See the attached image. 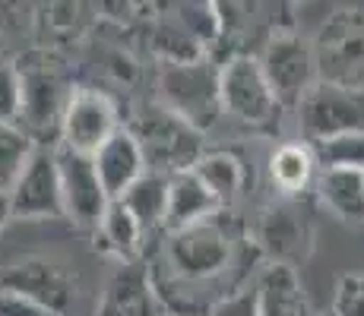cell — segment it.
Wrapping results in <instances>:
<instances>
[{
	"mask_svg": "<svg viewBox=\"0 0 364 316\" xmlns=\"http://www.w3.org/2000/svg\"><path fill=\"white\" fill-rule=\"evenodd\" d=\"M235 263V234L222 215L171 231L165 237V266L178 282H215Z\"/></svg>",
	"mask_w": 364,
	"mask_h": 316,
	"instance_id": "obj_1",
	"label": "cell"
},
{
	"mask_svg": "<svg viewBox=\"0 0 364 316\" xmlns=\"http://www.w3.org/2000/svg\"><path fill=\"white\" fill-rule=\"evenodd\" d=\"M311 51L317 63V82L364 92V10H333L320 23Z\"/></svg>",
	"mask_w": 364,
	"mask_h": 316,
	"instance_id": "obj_2",
	"label": "cell"
},
{
	"mask_svg": "<svg viewBox=\"0 0 364 316\" xmlns=\"http://www.w3.org/2000/svg\"><path fill=\"white\" fill-rule=\"evenodd\" d=\"M127 130L133 133V139H136L149 174L174 178V174L193 171L197 161L206 156V149H203V133L193 130L191 124H184L178 114L165 111L162 104H156V108H149L146 114H139Z\"/></svg>",
	"mask_w": 364,
	"mask_h": 316,
	"instance_id": "obj_3",
	"label": "cell"
},
{
	"mask_svg": "<svg viewBox=\"0 0 364 316\" xmlns=\"http://www.w3.org/2000/svg\"><path fill=\"white\" fill-rule=\"evenodd\" d=\"M159 95L162 108L178 114L193 130L206 133L222 117V95H219V63L203 54L197 60L165 63L159 76Z\"/></svg>",
	"mask_w": 364,
	"mask_h": 316,
	"instance_id": "obj_4",
	"label": "cell"
},
{
	"mask_svg": "<svg viewBox=\"0 0 364 316\" xmlns=\"http://www.w3.org/2000/svg\"><path fill=\"white\" fill-rule=\"evenodd\" d=\"M219 95L222 114L235 117L244 126H272L282 114V104L272 95L266 82L260 60L254 54H232L225 63H219Z\"/></svg>",
	"mask_w": 364,
	"mask_h": 316,
	"instance_id": "obj_5",
	"label": "cell"
},
{
	"mask_svg": "<svg viewBox=\"0 0 364 316\" xmlns=\"http://www.w3.org/2000/svg\"><path fill=\"white\" fill-rule=\"evenodd\" d=\"M117 130H121V114L108 95L89 86L70 89L64 117H60L58 146L92 158Z\"/></svg>",
	"mask_w": 364,
	"mask_h": 316,
	"instance_id": "obj_6",
	"label": "cell"
},
{
	"mask_svg": "<svg viewBox=\"0 0 364 316\" xmlns=\"http://www.w3.org/2000/svg\"><path fill=\"white\" fill-rule=\"evenodd\" d=\"M260 70L269 82L272 95L282 108H298V102L317 82V63L314 51L295 32H272L260 51Z\"/></svg>",
	"mask_w": 364,
	"mask_h": 316,
	"instance_id": "obj_7",
	"label": "cell"
},
{
	"mask_svg": "<svg viewBox=\"0 0 364 316\" xmlns=\"http://www.w3.org/2000/svg\"><path fill=\"white\" fill-rule=\"evenodd\" d=\"M298 126L304 146H317L342 133H364V92L314 82L298 102Z\"/></svg>",
	"mask_w": 364,
	"mask_h": 316,
	"instance_id": "obj_8",
	"label": "cell"
},
{
	"mask_svg": "<svg viewBox=\"0 0 364 316\" xmlns=\"http://www.w3.org/2000/svg\"><path fill=\"white\" fill-rule=\"evenodd\" d=\"M19 80H23V114H19V130L29 133L32 143L41 146L45 133H58L60 136V117H64V104L70 89L60 80L58 67L48 60L32 63L19 60Z\"/></svg>",
	"mask_w": 364,
	"mask_h": 316,
	"instance_id": "obj_9",
	"label": "cell"
},
{
	"mask_svg": "<svg viewBox=\"0 0 364 316\" xmlns=\"http://www.w3.org/2000/svg\"><path fill=\"white\" fill-rule=\"evenodd\" d=\"M54 161H58L60 178V200H64V219L76 228L92 231L102 224V215L108 209V193L102 190V180L95 174V165L89 156L70 152L64 146H54Z\"/></svg>",
	"mask_w": 364,
	"mask_h": 316,
	"instance_id": "obj_10",
	"label": "cell"
},
{
	"mask_svg": "<svg viewBox=\"0 0 364 316\" xmlns=\"http://www.w3.org/2000/svg\"><path fill=\"white\" fill-rule=\"evenodd\" d=\"M10 212L13 219L41 222V219H60L64 215V200H60V178L54 149H38L26 161L23 174L10 190Z\"/></svg>",
	"mask_w": 364,
	"mask_h": 316,
	"instance_id": "obj_11",
	"label": "cell"
},
{
	"mask_svg": "<svg viewBox=\"0 0 364 316\" xmlns=\"http://www.w3.org/2000/svg\"><path fill=\"white\" fill-rule=\"evenodd\" d=\"M0 291H16L60 316H67L70 304H73V278L45 256L13 259L0 272Z\"/></svg>",
	"mask_w": 364,
	"mask_h": 316,
	"instance_id": "obj_12",
	"label": "cell"
},
{
	"mask_svg": "<svg viewBox=\"0 0 364 316\" xmlns=\"http://www.w3.org/2000/svg\"><path fill=\"white\" fill-rule=\"evenodd\" d=\"M95 316H162V298L143 259L114 266Z\"/></svg>",
	"mask_w": 364,
	"mask_h": 316,
	"instance_id": "obj_13",
	"label": "cell"
},
{
	"mask_svg": "<svg viewBox=\"0 0 364 316\" xmlns=\"http://www.w3.org/2000/svg\"><path fill=\"white\" fill-rule=\"evenodd\" d=\"M257 241L266 250L269 263H282L295 269L298 259L307 256L311 231H307V222L298 215L295 206L279 202V206H269L263 212L260 228H257Z\"/></svg>",
	"mask_w": 364,
	"mask_h": 316,
	"instance_id": "obj_14",
	"label": "cell"
},
{
	"mask_svg": "<svg viewBox=\"0 0 364 316\" xmlns=\"http://www.w3.org/2000/svg\"><path fill=\"white\" fill-rule=\"evenodd\" d=\"M92 165H95V174H99V180H102V190L108 193V200H121V196L146 174L143 152H139L136 139H133V133L127 126H121V130L95 152Z\"/></svg>",
	"mask_w": 364,
	"mask_h": 316,
	"instance_id": "obj_15",
	"label": "cell"
},
{
	"mask_svg": "<svg viewBox=\"0 0 364 316\" xmlns=\"http://www.w3.org/2000/svg\"><path fill=\"white\" fill-rule=\"evenodd\" d=\"M257 316H314L298 269L282 263H266L254 285Z\"/></svg>",
	"mask_w": 364,
	"mask_h": 316,
	"instance_id": "obj_16",
	"label": "cell"
},
{
	"mask_svg": "<svg viewBox=\"0 0 364 316\" xmlns=\"http://www.w3.org/2000/svg\"><path fill=\"white\" fill-rule=\"evenodd\" d=\"M213 215H222V206L213 200L203 180L193 171L168 178V206H165V231L191 228L197 222H206Z\"/></svg>",
	"mask_w": 364,
	"mask_h": 316,
	"instance_id": "obj_17",
	"label": "cell"
},
{
	"mask_svg": "<svg viewBox=\"0 0 364 316\" xmlns=\"http://www.w3.org/2000/svg\"><path fill=\"white\" fill-rule=\"evenodd\" d=\"M146 231L133 219V212L121 200H111L102 215V224L95 228V247L108 253L114 263H139Z\"/></svg>",
	"mask_w": 364,
	"mask_h": 316,
	"instance_id": "obj_18",
	"label": "cell"
},
{
	"mask_svg": "<svg viewBox=\"0 0 364 316\" xmlns=\"http://www.w3.org/2000/svg\"><path fill=\"white\" fill-rule=\"evenodd\" d=\"M317 196L336 219L364 224V174L361 171H317Z\"/></svg>",
	"mask_w": 364,
	"mask_h": 316,
	"instance_id": "obj_19",
	"label": "cell"
},
{
	"mask_svg": "<svg viewBox=\"0 0 364 316\" xmlns=\"http://www.w3.org/2000/svg\"><path fill=\"white\" fill-rule=\"evenodd\" d=\"M193 174L213 193V200L222 206V212L244 193V184H247V165H244V158L237 152H206L197 161Z\"/></svg>",
	"mask_w": 364,
	"mask_h": 316,
	"instance_id": "obj_20",
	"label": "cell"
},
{
	"mask_svg": "<svg viewBox=\"0 0 364 316\" xmlns=\"http://www.w3.org/2000/svg\"><path fill=\"white\" fill-rule=\"evenodd\" d=\"M269 178L272 187L285 196H298L317 180V161H314L311 146L304 143H285L269 156Z\"/></svg>",
	"mask_w": 364,
	"mask_h": 316,
	"instance_id": "obj_21",
	"label": "cell"
},
{
	"mask_svg": "<svg viewBox=\"0 0 364 316\" xmlns=\"http://www.w3.org/2000/svg\"><path fill=\"white\" fill-rule=\"evenodd\" d=\"M121 202L133 212V219L139 222V228L146 231V237L156 228H165V206H168V178L162 174H149L133 184L127 193L121 196Z\"/></svg>",
	"mask_w": 364,
	"mask_h": 316,
	"instance_id": "obj_22",
	"label": "cell"
},
{
	"mask_svg": "<svg viewBox=\"0 0 364 316\" xmlns=\"http://www.w3.org/2000/svg\"><path fill=\"white\" fill-rule=\"evenodd\" d=\"M320 171H361L364 174V133H342L311 146Z\"/></svg>",
	"mask_w": 364,
	"mask_h": 316,
	"instance_id": "obj_23",
	"label": "cell"
},
{
	"mask_svg": "<svg viewBox=\"0 0 364 316\" xmlns=\"http://www.w3.org/2000/svg\"><path fill=\"white\" fill-rule=\"evenodd\" d=\"M38 146L32 143L29 133H23L19 126L0 124V193H10L13 184L19 180L26 161L32 158V152Z\"/></svg>",
	"mask_w": 364,
	"mask_h": 316,
	"instance_id": "obj_24",
	"label": "cell"
},
{
	"mask_svg": "<svg viewBox=\"0 0 364 316\" xmlns=\"http://www.w3.org/2000/svg\"><path fill=\"white\" fill-rule=\"evenodd\" d=\"M174 19L184 26V32L200 48L215 45L222 38V29H225V13H219V4H178Z\"/></svg>",
	"mask_w": 364,
	"mask_h": 316,
	"instance_id": "obj_25",
	"label": "cell"
},
{
	"mask_svg": "<svg viewBox=\"0 0 364 316\" xmlns=\"http://www.w3.org/2000/svg\"><path fill=\"white\" fill-rule=\"evenodd\" d=\"M23 114V80L13 63H0V124L16 126Z\"/></svg>",
	"mask_w": 364,
	"mask_h": 316,
	"instance_id": "obj_26",
	"label": "cell"
},
{
	"mask_svg": "<svg viewBox=\"0 0 364 316\" xmlns=\"http://www.w3.org/2000/svg\"><path fill=\"white\" fill-rule=\"evenodd\" d=\"M333 316H364V276L348 272L336 282L333 294Z\"/></svg>",
	"mask_w": 364,
	"mask_h": 316,
	"instance_id": "obj_27",
	"label": "cell"
},
{
	"mask_svg": "<svg viewBox=\"0 0 364 316\" xmlns=\"http://www.w3.org/2000/svg\"><path fill=\"white\" fill-rule=\"evenodd\" d=\"M203 316H257V298H254V288H244V291L225 294L219 298L213 307H209Z\"/></svg>",
	"mask_w": 364,
	"mask_h": 316,
	"instance_id": "obj_28",
	"label": "cell"
},
{
	"mask_svg": "<svg viewBox=\"0 0 364 316\" xmlns=\"http://www.w3.org/2000/svg\"><path fill=\"white\" fill-rule=\"evenodd\" d=\"M0 316H60L16 291H0Z\"/></svg>",
	"mask_w": 364,
	"mask_h": 316,
	"instance_id": "obj_29",
	"label": "cell"
},
{
	"mask_svg": "<svg viewBox=\"0 0 364 316\" xmlns=\"http://www.w3.org/2000/svg\"><path fill=\"white\" fill-rule=\"evenodd\" d=\"M13 222V212H10V193H0V231Z\"/></svg>",
	"mask_w": 364,
	"mask_h": 316,
	"instance_id": "obj_30",
	"label": "cell"
},
{
	"mask_svg": "<svg viewBox=\"0 0 364 316\" xmlns=\"http://www.w3.org/2000/svg\"><path fill=\"white\" fill-rule=\"evenodd\" d=\"M314 316H333V313H314Z\"/></svg>",
	"mask_w": 364,
	"mask_h": 316,
	"instance_id": "obj_31",
	"label": "cell"
}]
</instances>
